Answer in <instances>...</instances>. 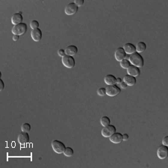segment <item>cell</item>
Returning a JSON list of instances; mask_svg holds the SVG:
<instances>
[{
  "instance_id": "cell-25",
  "label": "cell",
  "mask_w": 168,
  "mask_h": 168,
  "mask_svg": "<svg viewBox=\"0 0 168 168\" xmlns=\"http://www.w3.org/2000/svg\"><path fill=\"white\" fill-rule=\"evenodd\" d=\"M30 26L32 29H35V28H38L39 27V22L37 20H32L30 22Z\"/></svg>"
},
{
  "instance_id": "cell-28",
  "label": "cell",
  "mask_w": 168,
  "mask_h": 168,
  "mask_svg": "<svg viewBox=\"0 0 168 168\" xmlns=\"http://www.w3.org/2000/svg\"><path fill=\"white\" fill-rule=\"evenodd\" d=\"M162 143H163V145L167 146L168 145V136H166V137H164V138H163Z\"/></svg>"
},
{
  "instance_id": "cell-29",
  "label": "cell",
  "mask_w": 168,
  "mask_h": 168,
  "mask_svg": "<svg viewBox=\"0 0 168 168\" xmlns=\"http://www.w3.org/2000/svg\"><path fill=\"white\" fill-rule=\"evenodd\" d=\"M4 87V81L1 79H0V90H2Z\"/></svg>"
},
{
  "instance_id": "cell-4",
  "label": "cell",
  "mask_w": 168,
  "mask_h": 168,
  "mask_svg": "<svg viewBox=\"0 0 168 168\" xmlns=\"http://www.w3.org/2000/svg\"><path fill=\"white\" fill-rule=\"evenodd\" d=\"M106 90V95L108 96H115L120 93L121 90L117 85L116 84H112V85H108V87L105 88Z\"/></svg>"
},
{
  "instance_id": "cell-21",
  "label": "cell",
  "mask_w": 168,
  "mask_h": 168,
  "mask_svg": "<svg viewBox=\"0 0 168 168\" xmlns=\"http://www.w3.org/2000/svg\"><path fill=\"white\" fill-rule=\"evenodd\" d=\"M131 63H130L129 60L126 58H124L123 60H122L120 61V66H122L123 69H128V66H130Z\"/></svg>"
},
{
  "instance_id": "cell-1",
  "label": "cell",
  "mask_w": 168,
  "mask_h": 168,
  "mask_svg": "<svg viewBox=\"0 0 168 168\" xmlns=\"http://www.w3.org/2000/svg\"><path fill=\"white\" fill-rule=\"evenodd\" d=\"M130 63L131 65L137 66V67L140 68L144 65V60L143 57H142L141 55H140V53L135 52L134 53L130 55L129 57H128Z\"/></svg>"
},
{
  "instance_id": "cell-3",
  "label": "cell",
  "mask_w": 168,
  "mask_h": 168,
  "mask_svg": "<svg viewBox=\"0 0 168 168\" xmlns=\"http://www.w3.org/2000/svg\"><path fill=\"white\" fill-rule=\"evenodd\" d=\"M52 149L57 154H62L63 153V151H64L66 146H65L64 143H62L60 140H55L52 142Z\"/></svg>"
},
{
  "instance_id": "cell-12",
  "label": "cell",
  "mask_w": 168,
  "mask_h": 168,
  "mask_svg": "<svg viewBox=\"0 0 168 168\" xmlns=\"http://www.w3.org/2000/svg\"><path fill=\"white\" fill-rule=\"evenodd\" d=\"M127 72H128V75H130L134 77H137L140 74V70L138 67L131 64L130 66H128V68L127 69Z\"/></svg>"
},
{
  "instance_id": "cell-7",
  "label": "cell",
  "mask_w": 168,
  "mask_h": 168,
  "mask_svg": "<svg viewBox=\"0 0 168 168\" xmlns=\"http://www.w3.org/2000/svg\"><path fill=\"white\" fill-rule=\"evenodd\" d=\"M78 10V7L75 4L74 2L69 3L66 4V7H65L64 12L66 15H73L77 13Z\"/></svg>"
},
{
  "instance_id": "cell-9",
  "label": "cell",
  "mask_w": 168,
  "mask_h": 168,
  "mask_svg": "<svg viewBox=\"0 0 168 168\" xmlns=\"http://www.w3.org/2000/svg\"><path fill=\"white\" fill-rule=\"evenodd\" d=\"M31 36L34 41L38 42L42 39L43 33H42V31L39 28H35V29H32L31 32Z\"/></svg>"
},
{
  "instance_id": "cell-11",
  "label": "cell",
  "mask_w": 168,
  "mask_h": 168,
  "mask_svg": "<svg viewBox=\"0 0 168 168\" xmlns=\"http://www.w3.org/2000/svg\"><path fill=\"white\" fill-rule=\"evenodd\" d=\"M18 142L20 144H26L29 142V135H28V132H21L20 134L18 135Z\"/></svg>"
},
{
  "instance_id": "cell-33",
  "label": "cell",
  "mask_w": 168,
  "mask_h": 168,
  "mask_svg": "<svg viewBox=\"0 0 168 168\" xmlns=\"http://www.w3.org/2000/svg\"><path fill=\"white\" fill-rule=\"evenodd\" d=\"M13 40H14V41H16V40H19V36H18V35H15V34H13Z\"/></svg>"
},
{
  "instance_id": "cell-10",
  "label": "cell",
  "mask_w": 168,
  "mask_h": 168,
  "mask_svg": "<svg viewBox=\"0 0 168 168\" xmlns=\"http://www.w3.org/2000/svg\"><path fill=\"white\" fill-rule=\"evenodd\" d=\"M125 56H126V53H125V52L124 51L123 48H117V49H116V51H115L114 57L115 59H116V60H118V61L120 62L121 60H123L124 58H125Z\"/></svg>"
},
{
  "instance_id": "cell-14",
  "label": "cell",
  "mask_w": 168,
  "mask_h": 168,
  "mask_svg": "<svg viewBox=\"0 0 168 168\" xmlns=\"http://www.w3.org/2000/svg\"><path fill=\"white\" fill-rule=\"evenodd\" d=\"M123 49L125 52V53L128 55H131V54L134 53L136 52V47L134 44L131 43H127L125 44H124Z\"/></svg>"
},
{
  "instance_id": "cell-20",
  "label": "cell",
  "mask_w": 168,
  "mask_h": 168,
  "mask_svg": "<svg viewBox=\"0 0 168 168\" xmlns=\"http://www.w3.org/2000/svg\"><path fill=\"white\" fill-rule=\"evenodd\" d=\"M110 122H111V120H110V118L108 117V116H104L101 117L100 123L102 126H105V125H109Z\"/></svg>"
},
{
  "instance_id": "cell-8",
  "label": "cell",
  "mask_w": 168,
  "mask_h": 168,
  "mask_svg": "<svg viewBox=\"0 0 168 168\" xmlns=\"http://www.w3.org/2000/svg\"><path fill=\"white\" fill-rule=\"evenodd\" d=\"M168 147L165 145H161L157 150V155L160 159H165L167 157Z\"/></svg>"
},
{
  "instance_id": "cell-13",
  "label": "cell",
  "mask_w": 168,
  "mask_h": 168,
  "mask_svg": "<svg viewBox=\"0 0 168 168\" xmlns=\"http://www.w3.org/2000/svg\"><path fill=\"white\" fill-rule=\"evenodd\" d=\"M108 138L113 143H119L122 141V134L119 132H114Z\"/></svg>"
},
{
  "instance_id": "cell-22",
  "label": "cell",
  "mask_w": 168,
  "mask_h": 168,
  "mask_svg": "<svg viewBox=\"0 0 168 168\" xmlns=\"http://www.w3.org/2000/svg\"><path fill=\"white\" fill-rule=\"evenodd\" d=\"M63 154H64L65 156L71 157L73 155L74 151L71 147H66L65 148L64 151H63Z\"/></svg>"
},
{
  "instance_id": "cell-15",
  "label": "cell",
  "mask_w": 168,
  "mask_h": 168,
  "mask_svg": "<svg viewBox=\"0 0 168 168\" xmlns=\"http://www.w3.org/2000/svg\"><path fill=\"white\" fill-rule=\"evenodd\" d=\"M65 52H66V55H70L73 57L74 55H75L78 52V48L76 46H74V45H70V46H66V48L65 49Z\"/></svg>"
},
{
  "instance_id": "cell-5",
  "label": "cell",
  "mask_w": 168,
  "mask_h": 168,
  "mask_svg": "<svg viewBox=\"0 0 168 168\" xmlns=\"http://www.w3.org/2000/svg\"><path fill=\"white\" fill-rule=\"evenodd\" d=\"M62 63L66 68H72L75 66V59L72 56L66 55L62 57Z\"/></svg>"
},
{
  "instance_id": "cell-6",
  "label": "cell",
  "mask_w": 168,
  "mask_h": 168,
  "mask_svg": "<svg viewBox=\"0 0 168 168\" xmlns=\"http://www.w3.org/2000/svg\"><path fill=\"white\" fill-rule=\"evenodd\" d=\"M114 132H116V128L114 125L111 124L105 125L102 129V135L105 137H109Z\"/></svg>"
},
{
  "instance_id": "cell-16",
  "label": "cell",
  "mask_w": 168,
  "mask_h": 168,
  "mask_svg": "<svg viewBox=\"0 0 168 168\" xmlns=\"http://www.w3.org/2000/svg\"><path fill=\"white\" fill-rule=\"evenodd\" d=\"M22 16L21 13H15L11 16V22L13 25H18L19 23H22Z\"/></svg>"
},
{
  "instance_id": "cell-23",
  "label": "cell",
  "mask_w": 168,
  "mask_h": 168,
  "mask_svg": "<svg viewBox=\"0 0 168 168\" xmlns=\"http://www.w3.org/2000/svg\"><path fill=\"white\" fill-rule=\"evenodd\" d=\"M21 129H22V131H24V132H29L31 131V125L28 122L23 123L21 127Z\"/></svg>"
},
{
  "instance_id": "cell-31",
  "label": "cell",
  "mask_w": 168,
  "mask_h": 168,
  "mask_svg": "<svg viewBox=\"0 0 168 168\" xmlns=\"http://www.w3.org/2000/svg\"><path fill=\"white\" fill-rule=\"evenodd\" d=\"M128 140V135L127 134H122V140Z\"/></svg>"
},
{
  "instance_id": "cell-30",
  "label": "cell",
  "mask_w": 168,
  "mask_h": 168,
  "mask_svg": "<svg viewBox=\"0 0 168 168\" xmlns=\"http://www.w3.org/2000/svg\"><path fill=\"white\" fill-rule=\"evenodd\" d=\"M120 86H121V87H122V88H123V89L126 88V87H128V85H127V84H125L124 81H122V82L120 83Z\"/></svg>"
},
{
  "instance_id": "cell-26",
  "label": "cell",
  "mask_w": 168,
  "mask_h": 168,
  "mask_svg": "<svg viewBox=\"0 0 168 168\" xmlns=\"http://www.w3.org/2000/svg\"><path fill=\"white\" fill-rule=\"evenodd\" d=\"M57 54H58V55L60 56V57H63V56L66 55V52H65V49H60L58 51H57Z\"/></svg>"
},
{
  "instance_id": "cell-27",
  "label": "cell",
  "mask_w": 168,
  "mask_h": 168,
  "mask_svg": "<svg viewBox=\"0 0 168 168\" xmlns=\"http://www.w3.org/2000/svg\"><path fill=\"white\" fill-rule=\"evenodd\" d=\"M74 3H75L78 7H79V6L83 5V4H84V0H75Z\"/></svg>"
},
{
  "instance_id": "cell-32",
  "label": "cell",
  "mask_w": 168,
  "mask_h": 168,
  "mask_svg": "<svg viewBox=\"0 0 168 168\" xmlns=\"http://www.w3.org/2000/svg\"><path fill=\"white\" fill-rule=\"evenodd\" d=\"M122 80L121 78H116V84H120V83L122 82Z\"/></svg>"
},
{
  "instance_id": "cell-17",
  "label": "cell",
  "mask_w": 168,
  "mask_h": 168,
  "mask_svg": "<svg viewBox=\"0 0 168 168\" xmlns=\"http://www.w3.org/2000/svg\"><path fill=\"white\" fill-rule=\"evenodd\" d=\"M123 81L128 86H134L136 84V78L135 77L131 76L130 75H126L124 76Z\"/></svg>"
},
{
  "instance_id": "cell-19",
  "label": "cell",
  "mask_w": 168,
  "mask_h": 168,
  "mask_svg": "<svg viewBox=\"0 0 168 168\" xmlns=\"http://www.w3.org/2000/svg\"><path fill=\"white\" fill-rule=\"evenodd\" d=\"M135 47H136V52L140 53V52H143V51L146 50V45L144 42H139V43H137V46H136Z\"/></svg>"
},
{
  "instance_id": "cell-18",
  "label": "cell",
  "mask_w": 168,
  "mask_h": 168,
  "mask_svg": "<svg viewBox=\"0 0 168 168\" xmlns=\"http://www.w3.org/2000/svg\"><path fill=\"white\" fill-rule=\"evenodd\" d=\"M116 78L114 76V75H105V78H104V81H105V83L108 85H112V84H116Z\"/></svg>"
},
{
  "instance_id": "cell-24",
  "label": "cell",
  "mask_w": 168,
  "mask_h": 168,
  "mask_svg": "<svg viewBox=\"0 0 168 168\" xmlns=\"http://www.w3.org/2000/svg\"><path fill=\"white\" fill-rule=\"evenodd\" d=\"M97 93L99 96H104L106 95V90H105V88H104V87H100V88L98 89Z\"/></svg>"
},
{
  "instance_id": "cell-2",
  "label": "cell",
  "mask_w": 168,
  "mask_h": 168,
  "mask_svg": "<svg viewBox=\"0 0 168 168\" xmlns=\"http://www.w3.org/2000/svg\"><path fill=\"white\" fill-rule=\"evenodd\" d=\"M27 31V25L25 23H19L18 25H13V28H12V33L15 35H22V34H25Z\"/></svg>"
}]
</instances>
